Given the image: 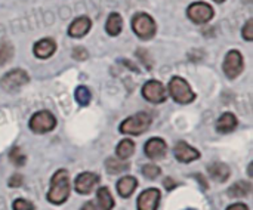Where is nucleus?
Returning <instances> with one entry per match:
<instances>
[{"instance_id": "obj_1", "label": "nucleus", "mask_w": 253, "mask_h": 210, "mask_svg": "<svg viewBox=\"0 0 253 210\" xmlns=\"http://www.w3.org/2000/svg\"><path fill=\"white\" fill-rule=\"evenodd\" d=\"M70 175L67 170L59 169L50 179V188L47 193V202L52 205H62L67 202L70 196Z\"/></svg>"}, {"instance_id": "obj_2", "label": "nucleus", "mask_w": 253, "mask_h": 210, "mask_svg": "<svg viewBox=\"0 0 253 210\" xmlns=\"http://www.w3.org/2000/svg\"><path fill=\"white\" fill-rule=\"evenodd\" d=\"M153 123V119L148 113H144V111H139L130 117H127L126 120L122 122L120 125V132L125 133V135H142L144 132H147L150 129Z\"/></svg>"}, {"instance_id": "obj_3", "label": "nucleus", "mask_w": 253, "mask_h": 210, "mask_svg": "<svg viewBox=\"0 0 253 210\" xmlns=\"http://www.w3.org/2000/svg\"><path fill=\"white\" fill-rule=\"evenodd\" d=\"M168 95H170L175 102L182 104V105L191 104L196 99V93L193 92L188 82L185 79H182V77H178V76L170 79Z\"/></svg>"}, {"instance_id": "obj_4", "label": "nucleus", "mask_w": 253, "mask_h": 210, "mask_svg": "<svg viewBox=\"0 0 253 210\" xmlns=\"http://www.w3.org/2000/svg\"><path fill=\"white\" fill-rule=\"evenodd\" d=\"M132 30L141 40H150L157 33V24L151 15L139 12L132 18Z\"/></svg>"}, {"instance_id": "obj_5", "label": "nucleus", "mask_w": 253, "mask_h": 210, "mask_svg": "<svg viewBox=\"0 0 253 210\" xmlns=\"http://www.w3.org/2000/svg\"><path fill=\"white\" fill-rule=\"evenodd\" d=\"M28 82H30L28 73L21 68H15V70L7 71L0 79V87L7 93H13V92H18L21 87H24Z\"/></svg>"}, {"instance_id": "obj_6", "label": "nucleus", "mask_w": 253, "mask_h": 210, "mask_svg": "<svg viewBox=\"0 0 253 210\" xmlns=\"http://www.w3.org/2000/svg\"><path fill=\"white\" fill-rule=\"evenodd\" d=\"M55 126H56V119L47 110H42V111L34 113L30 119V123H28V127L34 133H40V135L52 132L55 129Z\"/></svg>"}, {"instance_id": "obj_7", "label": "nucleus", "mask_w": 253, "mask_h": 210, "mask_svg": "<svg viewBox=\"0 0 253 210\" xmlns=\"http://www.w3.org/2000/svg\"><path fill=\"white\" fill-rule=\"evenodd\" d=\"M222 70H224V74L230 79V80H234L237 79L243 70H245V59H243V55L239 52V50H230L225 58H224V62H222Z\"/></svg>"}, {"instance_id": "obj_8", "label": "nucleus", "mask_w": 253, "mask_h": 210, "mask_svg": "<svg viewBox=\"0 0 253 210\" xmlns=\"http://www.w3.org/2000/svg\"><path fill=\"white\" fill-rule=\"evenodd\" d=\"M215 15L213 7L206 1H196L191 3L187 9V16L194 24H208Z\"/></svg>"}, {"instance_id": "obj_9", "label": "nucleus", "mask_w": 253, "mask_h": 210, "mask_svg": "<svg viewBox=\"0 0 253 210\" xmlns=\"http://www.w3.org/2000/svg\"><path fill=\"white\" fill-rule=\"evenodd\" d=\"M142 96L153 104H162L168 99V90L159 80H148L142 86Z\"/></svg>"}, {"instance_id": "obj_10", "label": "nucleus", "mask_w": 253, "mask_h": 210, "mask_svg": "<svg viewBox=\"0 0 253 210\" xmlns=\"http://www.w3.org/2000/svg\"><path fill=\"white\" fill-rule=\"evenodd\" d=\"M114 208V199L107 187H101L96 193L95 202H87L83 205L82 210H113Z\"/></svg>"}, {"instance_id": "obj_11", "label": "nucleus", "mask_w": 253, "mask_h": 210, "mask_svg": "<svg viewBox=\"0 0 253 210\" xmlns=\"http://www.w3.org/2000/svg\"><path fill=\"white\" fill-rule=\"evenodd\" d=\"M99 175L93 172H83L74 181V188L79 194H90L93 188L99 184Z\"/></svg>"}, {"instance_id": "obj_12", "label": "nucleus", "mask_w": 253, "mask_h": 210, "mask_svg": "<svg viewBox=\"0 0 253 210\" xmlns=\"http://www.w3.org/2000/svg\"><path fill=\"white\" fill-rule=\"evenodd\" d=\"M160 191L157 188H148L138 197V210H157L160 205Z\"/></svg>"}, {"instance_id": "obj_13", "label": "nucleus", "mask_w": 253, "mask_h": 210, "mask_svg": "<svg viewBox=\"0 0 253 210\" xmlns=\"http://www.w3.org/2000/svg\"><path fill=\"white\" fill-rule=\"evenodd\" d=\"M173 154H175V159H176L178 162L185 163V165H187V163H191V162H194V160H197V159H200V153H199L194 147L188 145V144L184 142V141H179V142L175 145Z\"/></svg>"}, {"instance_id": "obj_14", "label": "nucleus", "mask_w": 253, "mask_h": 210, "mask_svg": "<svg viewBox=\"0 0 253 210\" xmlns=\"http://www.w3.org/2000/svg\"><path fill=\"white\" fill-rule=\"evenodd\" d=\"M145 156L151 160H160L166 156L168 151V145L165 142V139L162 138H151L150 141H147L145 147H144Z\"/></svg>"}, {"instance_id": "obj_15", "label": "nucleus", "mask_w": 253, "mask_h": 210, "mask_svg": "<svg viewBox=\"0 0 253 210\" xmlns=\"http://www.w3.org/2000/svg\"><path fill=\"white\" fill-rule=\"evenodd\" d=\"M56 50V42L50 37H44L39 42L34 43L33 46V53L39 59H47L50 58Z\"/></svg>"}, {"instance_id": "obj_16", "label": "nucleus", "mask_w": 253, "mask_h": 210, "mask_svg": "<svg viewBox=\"0 0 253 210\" xmlns=\"http://www.w3.org/2000/svg\"><path fill=\"white\" fill-rule=\"evenodd\" d=\"M90 28H92L90 18H87V16H79V18H76L70 24V27H68V36L73 37V39H82V37H84L90 31Z\"/></svg>"}, {"instance_id": "obj_17", "label": "nucleus", "mask_w": 253, "mask_h": 210, "mask_svg": "<svg viewBox=\"0 0 253 210\" xmlns=\"http://www.w3.org/2000/svg\"><path fill=\"white\" fill-rule=\"evenodd\" d=\"M237 123H239V120L233 113H224L216 122V132L227 135L237 127Z\"/></svg>"}, {"instance_id": "obj_18", "label": "nucleus", "mask_w": 253, "mask_h": 210, "mask_svg": "<svg viewBox=\"0 0 253 210\" xmlns=\"http://www.w3.org/2000/svg\"><path fill=\"white\" fill-rule=\"evenodd\" d=\"M138 188V181L133 176H123L117 182V193L123 199H129Z\"/></svg>"}, {"instance_id": "obj_19", "label": "nucleus", "mask_w": 253, "mask_h": 210, "mask_svg": "<svg viewBox=\"0 0 253 210\" xmlns=\"http://www.w3.org/2000/svg\"><path fill=\"white\" fill-rule=\"evenodd\" d=\"M208 172H209L211 178L216 182H225V181H228V178L231 175V169L225 163H212L208 168Z\"/></svg>"}, {"instance_id": "obj_20", "label": "nucleus", "mask_w": 253, "mask_h": 210, "mask_svg": "<svg viewBox=\"0 0 253 210\" xmlns=\"http://www.w3.org/2000/svg\"><path fill=\"white\" fill-rule=\"evenodd\" d=\"M122 28H123V18L120 13L117 12H113L108 15L107 18V22H105V30L110 36L116 37L122 33Z\"/></svg>"}, {"instance_id": "obj_21", "label": "nucleus", "mask_w": 253, "mask_h": 210, "mask_svg": "<svg viewBox=\"0 0 253 210\" xmlns=\"http://www.w3.org/2000/svg\"><path fill=\"white\" fill-rule=\"evenodd\" d=\"M252 191V184L248 182V181H239L236 184H233L230 187V190L227 191V194L230 197H234V199H240V197H246L249 196Z\"/></svg>"}, {"instance_id": "obj_22", "label": "nucleus", "mask_w": 253, "mask_h": 210, "mask_svg": "<svg viewBox=\"0 0 253 210\" xmlns=\"http://www.w3.org/2000/svg\"><path fill=\"white\" fill-rule=\"evenodd\" d=\"M135 153V142L132 139H123L122 142H119L117 148H116V154L117 159L120 160H127L133 156Z\"/></svg>"}, {"instance_id": "obj_23", "label": "nucleus", "mask_w": 253, "mask_h": 210, "mask_svg": "<svg viewBox=\"0 0 253 210\" xmlns=\"http://www.w3.org/2000/svg\"><path fill=\"white\" fill-rule=\"evenodd\" d=\"M105 169L110 175H119L129 169V163H126L125 160H120V159L110 157L105 160Z\"/></svg>"}, {"instance_id": "obj_24", "label": "nucleus", "mask_w": 253, "mask_h": 210, "mask_svg": "<svg viewBox=\"0 0 253 210\" xmlns=\"http://www.w3.org/2000/svg\"><path fill=\"white\" fill-rule=\"evenodd\" d=\"M15 47L10 42H0V65H6L12 61Z\"/></svg>"}, {"instance_id": "obj_25", "label": "nucleus", "mask_w": 253, "mask_h": 210, "mask_svg": "<svg viewBox=\"0 0 253 210\" xmlns=\"http://www.w3.org/2000/svg\"><path fill=\"white\" fill-rule=\"evenodd\" d=\"M74 98H76L77 104H80L82 107H86V105L90 104L92 93H90V90H89L86 86H79V87H76V90H74Z\"/></svg>"}, {"instance_id": "obj_26", "label": "nucleus", "mask_w": 253, "mask_h": 210, "mask_svg": "<svg viewBox=\"0 0 253 210\" xmlns=\"http://www.w3.org/2000/svg\"><path fill=\"white\" fill-rule=\"evenodd\" d=\"M9 160L15 166H24L27 163V156L22 153V150L19 147H13L9 153Z\"/></svg>"}, {"instance_id": "obj_27", "label": "nucleus", "mask_w": 253, "mask_h": 210, "mask_svg": "<svg viewBox=\"0 0 253 210\" xmlns=\"http://www.w3.org/2000/svg\"><path fill=\"white\" fill-rule=\"evenodd\" d=\"M141 172H142V175H144L145 178H148V179H156V178H157V176L162 173V169H160L157 165H154V163H150V165H145V166H142Z\"/></svg>"}, {"instance_id": "obj_28", "label": "nucleus", "mask_w": 253, "mask_h": 210, "mask_svg": "<svg viewBox=\"0 0 253 210\" xmlns=\"http://www.w3.org/2000/svg\"><path fill=\"white\" fill-rule=\"evenodd\" d=\"M12 208L13 210H34V205L31 203V202H28V200H25V199H16L15 202H13V205H12Z\"/></svg>"}, {"instance_id": "obj_29", "label": "nucleus", "mask_w": 253, "mask_h": 210, "mask_svg": "<svg viewBox=\"0 0 253 210\" xmlns=\"http://www.w3.org/2000/svg\"><path fill=\"white\" fill-rule=\"evenodd\" d=\"M242 36L246 42H252L253 40V19H248V22L245 24L243 30H242Z\"/></svg>"}, {"instance_id": "obj_30", "label": "nucleus", "mask_w": 253, "mask_h": 210, "mask_svg": "<svg viewBox=\"0 0 253 210\" xmlns=\"http://www.w3.org/2000/svg\"><path fill=\"white\" fill-rule=\"evenodd\" d=\"M71 55H73V58H74V59H77V61H84V59H87V56H89L87 50H86L83 46H77V47H74V49H73V52H71Z\"/></svg>"}, {"instance_id": "obj_31", "label": "nucleus", "mask_w": 253, "mask_h": 210, "mask_svg": "<svg viewBox=\"0 0 253 210\" xmlns=\"http://www.w3.org/2000/svg\"><path fill=\"white\" fill-rule=\"evenodd\" d=\"M22 182H24L22 175L16 173V175H12V176H10V179H9L7 185H9L10 188H18V187H22Z\"/></svg>"}, {"instance_id": "obj_32", "label": "nucleus", "mask_w": 253, "mask_h": 210, "mask_svg": "<svg viewBox=\"0 0 253 210\" xmlns=\"http://www.w3.org/2000/svg\"><path fill=\"white\" fill-rule=\"evenodd\" d=\"M163 185H165V188H166V190H169V191H170V190H173V188L176 187V182H175L173 179H170V178H166V179H165V182H163Z\"/></svg>"}, {"instance_id": "obj_33", "label": "nucleus", "mask_w": 253, "mask_h": 210, "mask_svg": "<svg viewBox=\"0 0 253 210\" xmlns=\"http://www.w3.org/2000/svg\"><path fill=\"white\" fill-rule=\"evenodd\" d=\"M227 210H249V208L245 203H234V205H231Z\"/></svg>"}, {"instance_id": "obj_34", "label": "nucleus", "mask_w": 253, "mask_h": 210, "mask_svg": "<svg viewBox=\"0 0 253 210\" xmlns=\"http://www.w3.org/2000/svg\"><path fill=\"white\" fill-rule=\"evenodd\" d=\"M213 1H215V3H224L225 0H213Z\"/></svg>"}, {"instance_id": "obj_35", "label": "nucleus", "mask_w": 253, "mask_h": 210, "mask_svg": "<svg viewBox=\"0 0 253 210\" xmlns=\"http://www.w3.org/2000/svg\"><path fill=\"white\" fill-rule=\"evenodd\" d=\"M187 210H196V209H187Z\"/></svg>"}]
</instances>
